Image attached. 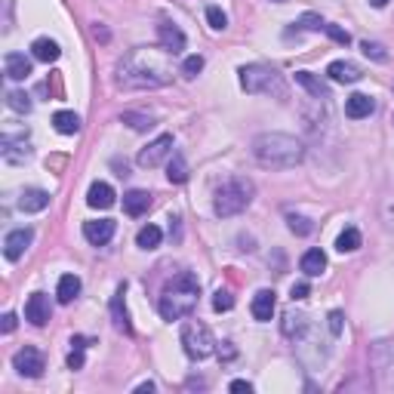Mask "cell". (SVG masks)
Segmentation results:
<instances>
[{
    "mask_svg": "<svg viewBox=\"0 0 394 394\" xmlns=\"http://www.w3.org/2000/svg\"><path fill=\"white\" fill-rule=\"evenodd\" d=\"M299 268L305 271L308 277H320V274L326 271V256H324V250H317V246H314V250H308L305 256H302Z\"/></svg>",
    "mask_w": 394,
    "mask_h": 394,
    "instance_id": "obj_24",
    "label": "cell"
},
{
    "mask_svg": "<svg viewBox=\"0 0 394 394\" xmlns=\"http://www.w3.org/2000/svg\"><path fill=\"white\" fill-rule=\"evenodd\" d=\"M360 49H363V55H367V59L388 62V53H385V47H382V43H376V40H363V43H360Z\"/></svg>",
    "mask_w": 394,
    "mask_h": 394,
    "instance_id": "obj_35",
    "label": "cell"
},
{
    "mask_svg": "<svg viewBox=\"0 0 394 394\" xmlns=\"http://www.w3.org/2000/svg\"><path fill=\"white\" fill-rule=\"evenodd\" d=\"M296 83L305 86L308 92H311L314 98H330V90H326V83L320 77H314L311 71H296Z\"/></svg>",
    "mask_w": 394,
    "mask_h": 394,
    "instance_id": "obj_25",
    "label": "cell"
},
{
    "mask_svg": "<svg viewBox=\"0 0 394 394\" xmlns=\"http://www.w3.org/2000/svg\"><path fill=\"white\" fill-rule=\"evenodd\" d=\"M127 283H120L111 299V320H114V330L117 332H133V324H129V314H127Z\"/></svg>",
    "mask_w": 394,
    "mask_h": 394,
    "instance_id": "obj_11",
    "label": "cell"
},
{
    "mask_svg": "<svg viewBox=\"0 0 394 394\" xmlns=\"http://www.w3.org/2000/svg\"><path fill=\"white\" fill-rule=\"evenodd\" d=\"M127 127H133V129H139V133H145V129H151L154 127V120L148 114H135V111H127V114L120 117Z\"/></svg>",
    "mask_w": 394,
    "mask_h": 394,
    "instance_id": "obj_33",
    "label": "cell"
},
{
    "mask_svg": "<svg viewBox=\"0 0 394 394\" xmlns=\"http://www.w3.org/2000/svg\"><path fill=\"white\" fill-rule=\"evenodd\" d=\"M148 207H151V194H148V191L133 188L123 194V213L127 215H142V213H148Z\"/></svg>",
    "mask_w": 394,
    "mask_h": 394,
    "instance_id": "obj_21",
    "label": "cell"
},
{
    "mask_svg": "<svg viewBox=\"0 0 394 394\" xmlns=\"http://www.w3.org/2000/svg\"><path fill=\"white\" fill-rule=\"evenodd\" d=\"M53 127H55V133H62V135H74L80 129V117L74 114V111H55Z\"/></svg>",
    "mask_w": 394,
    "mask_h": 394,
    "instance_id": "obj_28",
    "label": "cell"
},
{
    "mask_svg": "<svg viewBox=\"0 0 394 394\" xmlns=\"http://www.w3.org/2000/svg\"><path fill=\"white\" fill-rule=\"evenodd\" d=\"M234 354H237V351L231 348V342H222V345H219V357H225V360H231Z\"/></svg>",
    "mask_w": 394,
    "mask_h": 394,
    "instance_id": "obj_45",
    "label": "cell"
},
{
    "mask_svg": "<svg viewBox=\"0 0 394 394\" xmlns=\"http://www.w3.org/2000/svg\"><path fill=\"white\" fill-rule=\"evenodd\" d=\"M200 71H203V55H188V59L182 62V74L188 80H194Z\"/></svg>",
    "mask_w": 394,
    "mask_h": 394,
    "instance_id": "obj_37",
    "label": "cell"
},
{
    "mask_svg": "<svg viewBox=\"0 0 394 394\" xmlns=\"http://www.w3.org/2000/svg\"><path fill=\"white\" fill-rule=\"evenodd\" d=\"M200 296V280L191 271H179L160 293V317L163 320H182L197 308Z\"/></svg>",
    "mask_w": 394,
    "mask_h": 394,
    "instance_id": "obj_3",
    "label": "cell"
},
{
    "mask_svg": "<svg viewBox=\"0 0 394 394\" xmlns=\"http://www.w3.org/2000/svg\"><path fill=\"white\" fill-rule=\"evenodd\" d=\"M207 22H209V28H213V31H225L228 28V16L219 10V6H209V10H207Z\"/></svg>",
    "mask_w": 394,
    "mask_h": 394,
    "instance_id": "obj_36",
    "label": "cell"
},
{
    "mask_svg": "<svg viewBox=\"0 0 394 394\" xmlns=\"http://www.w3.org/2000/svg\"><path fill=\"white\" fill-rule=\"evenodd\" d=\"M49 207V194L43 188H25L18 194V209L22 213H40V209Z\"/></svg>",
    "mask_w": 394,
    "mask_h": 394,
    "instance_id": "obj_19",
    "label": "cell"
},
{
    "mask_svg": "<svg viewBox=\"0 0 394 394\" xmlns=\"http://www.w3.org/2000/svg\"><path fill=\"white\" fill-rule=\"evenodd\" d=\"M83 367V345H71V354H68V369H80Z\"/></svg>",
    "mask_w": 394,
    "mask_h": 394,
    "instance_id": "obj_41",
    "label": "cell"
},
{
    "mask_svg": "<svg viewBox=\"0 0 394 394\" xmlns=\"http://www.w3.org/2000/svg\"><path fill=\"white\" fill-rule=\"evenodd\" d=\"M12 330H16V314H3V332L10 336Z\"/></svg>",
    "mask_w": 394,
    "mask_h": 394,
    "instance_id": "obj_46",
    "label": "cell"
},
{
    "mask_svg": "<svg viewBox=\"0 0 394 394\" xmlns=\"http://www.w3.org/2000/svg\"><path fill=\"white\" fill-rule=\"evenodd\" d=\"M170 154H172V135L163 133V135H157L154 142H148V148H142L135 160H139V166H145V170H154V166H160Z\"/></svg>",
    "mask_w": 394,
    "mask_h": 394,
    "instance_id": "obj_7",
    "label": "cell"
},
{
    "mask_svg": "<svg viewBox=\"0 0 394 394\" xmlns=\"http://www.w3.org/2000/svg\"><path fill=\"white\" fill-rule=\"evenodd\" d=\"M326 74H330V80H336V83H357V80L363 77L360 68H357L354 62H348V59H336V62H330Z\"/></svg>",
    "mask_w": 394,
    "mask_h": 394,
    "instance_id": "obj_15",
    "label": "cell"
},
{
    "mask_svg": "<svg viewBox=\"0 0 394 394\" xmlns=\"http://www.w3.org/2000/svg\"><path fill=\"white\" fill-rule=\"evenodd\" d=\"M182 348L191 360H203L215 351V342H213V332H209L207 324L200 320H185L182 324Z\"/></svg>",
    "mask_w": 394,
    "mask_h": 394,
    "instance_id": "obj_6",
    "label": "cell"
},
{
    "mask_svg": "<svg viewBox=\"0 0 394 394\" xmlns=\"http://www.w3.org/2000/svg\"><path fill=\"white\" fill-rule=\"evenodd\" d=\"M25 320L34 326H43L49 320V299L43 293H31L25 302Z\"/></svg>",
    "mask_w": 394,
    "mask_h": 394,
    "instance_id": "obj_14",
    "label": "cell"
},
{
    "mask_svg": "<svg viewBox=\"0 0 394 394\" xmlns=\"http://www.w3.org/2000/svg\"><path fill=\"white\" fill-rule=\"evenodd\" d=\"M280 330H283V336H287V339H302V336H305V330H308V317L302 311H287V314H283V320H280Z\"/></svg>",
    "mask_w": 394,
    "mask_h": 394,
    "instance_id": "obj_22",
    "label": "cell"
},
{
    "mask_svg": "<svg viewBox=\"0 0 394 394\" xmlns=\"http://www.w3.org/2000/svg\"><path fill=\"white\" fill-rule=\"evenodd\" d=\"M6 105H10L16 114H28V111H31V98L25 96L22 90H10V92H6Z\"/></svg>",
    "mask_w": 394,
    "mask_h": 394,
    "instance_id": "obj_31",
    "label": "cell"
},
{
    "mask_svg": "<svg viewBox=\"0 0 394 394\" xmlns=\"http://www.w3.org/2000/svg\"><path fill=\"white\" fill-rule=\"evenodd\" d=\"M213 308H215V311H231V308H234V296L228 293V289H215Z\"/></svg>",
    "mask_w": 394,
    "mask_h": 394,
    "instance_id": "obj_38",
    "label": "cell"
},
{
    "mask_svg": "<svg viewBox=\"0 0 394 394\" xmlns=\"http://www.w3.org/2000/svg\"><path fill=\"white\" fill-rule=\"evenodd\" d=\"M31 55H34L37 62H55L62 55V49H59V43L55 40H49V37H37L34 43H31Z\"/></svg>",
    "mask_w": 394,
    "mask_h": 394,
    "instance_id": "obj_23",
    "label": "cell"
},
{
    "mask_svg": "<svg viewBox=\"0 0 394 394\" xmlns=\"http://www.w3.org/2000/svg\"><path fill=\"white\" fill-rule=\"evenodd\" d=\"M80 293V277L77 274H62L59 277V287H55V296H59L62 305H68V302H74Z\"/></svg>",
    "mask_w": 394,
    "mask_h": 394,
    "instance_id": "obj_26",
    "label": "cell"
},
{
    "mask_svg": "<svg viewBox=\"0 0 394 394\" xmlns=\"http://www.w3.org/2000/svg\"><path fill=\"white\" fill-rule=\"evenodd\" d=\"M31 240H34V231H31V228H16V231H10L3 237V256L10 259V262H18V259L25 256V250L31 246Z\"/></svg>",
    "mask_w": 394,
    "mask_h": 394,
    "instance_id": "obj_9",
    "label": "cell"
},
{
    "mask_svg": "<svg viewBox=\"0 0 394 394\" xmlns=\"http://www.w3.org/2000/svg\"><path fill=\"white\" fill-rule=\"evenodd\" d=\"M293 25H296V28H299V31H320L326 22L317 16V12H305V16H302L299 22H293Z\"/></svg>",
    "mask_w": 394,
    "mask_h": 394,
    "instance_id": "obj_34",
    "label": "cell"
},
{
    "mask_svg": "<svg viewBox=\"0 0 394 394\" xmlns=\"http://www.w3.org/2000/svg\"><path fill=\"white\" fill-rule=\"evenodd\" d=\"M166 179H170L172 185H182V182H188V160H185V154L172 151L170 163H166Z\"/></svg>",
    "mask_w": 394,
    "mask_h": 394,
    "instance_id": "obj_27",
    "label": "cell"
},
{
    "mask_svg": "<svg viewBox=\"0 0 394 394\" xmlns=\"http://www.w3.org/2000/svg\"><path fill=\"white\" fill-rule=\"evenodd\" d=\"M252 157L265 170H289V166L302 163L305 145L296 135H287V133H262L252 139Z\"/></svg>",
    "mask_w": 394,
    "mask_h": 394,
    "instance_id": "obj_2",
    "label": "cell"
},
{
    "mask_svg": "<svg viewBox=\"0 0 394 394\" xmlns=\"http://www.w3.org/2000/svg\"><path fill=\"white\" fill-rule=\"evenodd\" d=\"M252 203V182L250 179H228L225 185L215 188V197H213V209L215 215L222 219H231V215L244 213L246 207Z\"/></svg>",
    "mask_w": 394,
    "mask_h": 394,
    "instance_id": "obj_4",
    "label": "cell"
},
{
    "mask_svg": "<svg viewBox=\"0 0 394 394\" xmlns=\"http://www.w3.org/2000/svg\"><path fill=\"white\" fill-rule=\"evenodd\" d=\"M274 308H277L274 289H259V293L252 296V317H256V320H271Z\"/></svg>",
    "mask_w": 394,
    "mask_h": 394,
    "instance_id": "obj_20",
    "label": "cell"
},
{
    "mask_svg": "<svg viewBox=\"0 0 394 394\" xmlns=\"http://www.w3.org/2000/svg\"><path fill=\"white\" fill-rule=\"evenodd\" d=\"M157 37H160V47H163L170 55H179L185 49V34H182V28H179V25L160 22L157 25Z\"/></svg>",
    "mask_w": 394,
    "mask_h": 394,
    "instance_id": "obj_10",
    "label": "cell"
},
{
    "mask_svg": "<svg viewBox=\"0 0 394 394\" xmlns=\"http://www.w3.org/2000/svg\"><path fill=\"white\" fill-rule=\"evenodd\" d=\"M12 367H16L22 376H28V379H40L43 369H47V363H43L40 351L31 348V345H25V348H18L16 354H12Z\"/></svg>",
    "mask_w": 394,
    "mask_h": 394,
    "instance_id": "obj_8",
    "label": "cell"
},
{
    "mask_svg": "<svg viewBox=\"0 0 394 394\" xmlns=\"http://www.w3.org/2000/svg\"><path fill=\"white\" fill-rule=\"evenodd\" d=\"M3 71L10 80H28L31 77V62L25 59V53H6L3 55Z\"/></svg>",
    "mask_w": 394,
    "mask_h": 394,
    "instance_id": "obj_18",
    "label": "cell"
},
{
    "mask_svg": "<svg viewBox=\"0 0 394 394\" xmlns=\"http://www.w3.org/2000/svg\"><path fill=\"white\" fill-rule=\"evenodd\" d=\"M360 231H357V228H345L342 234H339V240H336V250L339 252H354L357 246H360Z\"/></svg>",
    "mask_w": 394,
    "mask_h": 394,
    "instance_id": "obj_30",
    "label": "cell"
},
{
    "mask_svg": "<svg viewBox=\"0 0 394 394\" xmlns=\"http://www.w3.org/2000/svg\"><path fill=\"white\" fill-rule=\"evenodd\" d=\"M382 222H385L388 231H394V194L382 200Z\"/></svg>",
    "mask_w": 394,
    "mask_h": 394,
    "instance_id": "obj_39",
    "label": "cell"
},
{
    "mask_svg": "<svg viewBox=\"0 0 394 394\" xmlns=\"http://www.w3.org/2000/svg\"><path fill=\"white\" fill-rule=\"evenodd\" d=\"M237 74H240V86H244L246 92H252V96H277L280 98L283 92H287L283 77L268 65H244Z\"/></svg>",
    "mask_w": 394,
    "mask_h": 394,
    "instance_id": "obj_5",
    "label": "cell"
},
{
    "mask_svg": "<svg viewBox=\"0 0 394 394\" xmlns=\"http://www.w3.org/2000/svg\"><path fill=\"white\" fill-rule=\"evenodd\" d=\"M326 320H330V332H332V336H342V311H330V317H326Z\"/></svg>",
    "mask_w": 394,
    "mask_h": 394,
    "instance_id": "obj_43",
    "label": "cell"
},
{
    "mask_svg": "<svg viewBox=\"0 0 394 394\" xmlns=\"http://www.w3.org/2000/svg\"><path fill=\"white\" fill-rule=\"evenodd\" d=\"M373 111H376V102L367 92H354V96L345 98V117H351V120H363V117H369Z\"/></svg>",
    "mask_w": 394,
    "mask_h": 394,
    "instance_id": "obj_16",
    "label": "cell"
},
{
    "mask_svg": "<svg viewBox=\"0 0 394 394\" xmlns=\"http://www.w3.org/2000/svg\"><path fill=\"white\" fill-rule=\"evenodd\" d=\"M117 86L123 90H157L172 80V68L166 59V49H129L120 62H117Z\"/></svg>",
    "mask_w": 394,
    "mask_h": 394,
    "instance_id": "obj_1",
    "label": "cell"
},
{
    "mask_svg": "<svg viewBox=\"0 0 394 394\" xmlns=\"http://www.w3.org/2000/svg\"><path fill=\"white\" fill-rule=\"evenodd\" d=\"M287 225H289V231L299 234V237H305V234H311V231H314L311 219H305V215H296V213H289V215H287Z\"/></svg>",
    "mask_w": 394,
    "mask_h": 394,
    "instance_id": "obj_32",
    "label": "cell"
},
{
    "mask_svg": "<svg viewBox=\"0 0 394 394\" xmlns=\"http://www.w3.org/2000/svg\"><path fill=\"white\" fill-rule=\"evenodd\" d=\"M274 3H287V0H274Z\"/></svg>",
    "mask_w": 394,
    "mask_h": 394,
    "instance_id": "obj_49",
    "label": "cell"
},
{
    "mask_svg": "<svg viewBox=\"0 0 394 394\" xmlns=\"http://www.w3.org/2000/svg\"><path fill=\"white\" fill-rule=\"evenodd\" d=\"M114 188H111L108 182H92L90 191H86V203H90L92 209H108L114 207Z\"/></svg>",
    "mask_w": 394,
    "mask_h": 394,
    "instance_id": "obj_17",
    "label": "cell"
},
{
    "mask_svg": "<svg viewBox=\"0 0 394 394\" xmlns=\"http://www.w3.org/2000/svg\"><path fill=\"white\" fill-rule=\"evenodd\" d=\"M228 388H231V391H246V394L252 391V385H250V382H244V379H234Z\"/></svg>",
    "mask_w": 394,
    "mask_h": 394,
    "instance_id": "obj_44",
    "label": "cell"
},
{
    "mask_svg": "<svg viewBox=\"0 0 394 394\" xmlns=\"http://www.w3.org/2000/svg\"><path fill=\"white\" fill-rule=\"evenodd\" d=\"M308 296H311V287H308L305 280L293 283V289H289V299H293V302H302V299H308Z\"/></svg>",
    "mask_w": 394,
    "mask_h": 394,
    "instance_id": "obj_42",
    "label": "cell"
},
{
    "mask_svg": "<svg viewBox=\"0 0 394 394\" xmlns=\"http://www.w3.org/2000/svg\"><path fill=\"white\" fill-rule=\"evenodd\" d=\"M0 148H3V160H6V163H25V160L31 157V148H28V142H25V135L12 139L10 133H3Z\"/></svg>",
    "mask_w": 394,
    "mask_h": 394,
    "instance_id": "obj_12",
    "label": "cell"
},
{
    "mask_svg": "<svg viewBox=\"0 0 394 394\" xmlns=\"http://www.w3.org/2000/svg\"><path fill=\"white\" fill-rule=\"evenodd\" d=\"M369 3H373V6H376V10H382V6H385V3H388V0H369Z\"/></svg>",
    "mask_w": 394,
    "mask_h": 394,
    "instance_id": "obj_48",
    "label": "cell"
},
{
    "mask_svg": "<svg viewBox=\"0 0 394 394\" xmlns=\"http://www.w3.org/2000/svg\"><path fill=\"white\" fill-rule=\"evenodd\" d=\"M160 240H163V231H160L157 225H145L139 231V237H135V244H139L142 250H157Z\"/></svg>",
    "mask_w": 394,
    "mask_h": 394,
    "instance_id": "obj_29",
    "label": "cell"
},
{
    "mask_svg": "<svg viewBox=\"0 0 394 394\" xmlns=\"http://www.w3.org/2000/svg\"><path fill=\"white\" fill-rule=\"evenodd\" d=\"M324 31H326V34H330L336 43H342V47H348V43H351V34H348L345 28H339V25H324Z\"/></svg>",
    "mask_w": 394,
    "mask_h": 394,
    "instance_id": "obj_40",
    "label": "cell"
},
{
    "mask_svg": "<svg viewBox=\"0 0 394 394\" xmlns=\"http://www.w3.org/2000/svg\"><path fill=\"white\" fill-rule=\"evenodd\" d=\"M135 391H139V394H151L154 391V382H142V385H135Z\"/></svg>",
    "mask_w": 394,
    "mask_h": 394,
    "instance_id": "obj_47",
    "label": "cell"
},
{
    "mask_svg": "<svg viewBox=\"0 0 394 394\" xmlns=\"http://www.w3.org/2000/svg\"><path fill=\"white\" fill-rule=\"evenodd\" d=\"M83 237L90 240L92 246H105L111 237H114V222H111V219H92V222H83Z\"/></svg>",
    "mask_w": 394,
    "mask_h": 394,
    "instance_id": "obj_13",
    "label": "cell"
}]
</instances>
